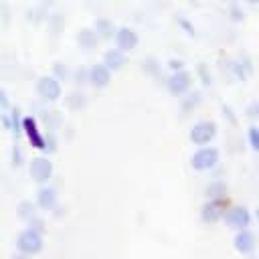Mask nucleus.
<instances>
[{"label": "nucleus", "mask_w": 259, "mask_h": 259, "mask_svg": "<svg viewBox=\"0 0 259 259\" xmlns=\"http://www.w3.org/2000/svg\"><path fill=\"white\" fill-rule=\"evenodd\" d=\"M229 208V198H208L202 206H200V219L206 225H214L225 217V210Z\"/></svg>", "instance_id": "obj_3"}, {"label": "nucleus", "mask_w": 259, "mask_h": 259, "mask_svg": "<svg viewBox=\"0 0 259 259\" xmlns=\"http://www.w3.org/2000/svg\"><path fill=\"white\" fill-rule=\"evenodd\" d=\"M166 87H168V91H170L172 95L182 97V95H186V93L190 91V87H192V75H190L186 69L174 71V73L168 77Z\"/></svg>", "instance_id": "obj_6"}, {"label": "nucleus", "mask_w": 259, "mask_h": 259, "mask_svg": "<svg viewBox=\"0 0 259 259\" xmlns=\"http://www.w3.org/2000/svg\"><path fill=\"white\" fill-rule=\"evenodd\" d=\"M53 174V164L47 158H34L30 162V176L36 182H47Z\"/></svg>", "instance_id": "obj_12"}, {"label": "nucleus", "mask_w": 259, "mask_h": 259, "mask_svg": "<svg viewBox=\"0 0 259 259\" xmlns=\"http://www.w3.org/2000/svg\"><path fill=\"white\" fill-rule=\"evenodd\" d=\"M249 259H257V257H249Z\"/></svg>", "instance_id": "obj_29"}, {"label": "nucleus", "mask_w": 259, "mask_h": 259, "mask_svg": "<svg viewBox=\"0 0 259 259\" xmlns=\"http://www.w3.org/2000/svg\"><path fill=\"white\" fill-rule=\"evenodd\" d=\"M36 93L40 95V99L45 101H57L63 93V87H61V81L53 75H42L36 83Z\"/></svg>", "instance_id": "obj_7"}, {"label": "nucleus", "mask_w": 259, "mask_h": 259, "mask_svg": "<svg viewBox=\"0 0 259 259\" xmlns=\"http://www.w3.org/2000/svg\"><path fill=\"white\" fill-rule=\"evenodd\" d=\"M247 142H249V146H251V150H255V152H259V125H249L247 127Z\"/></svg>", "instance_id": "obj_17"}, {"label": "nucleus", "mask_w": 259, "mask_h": 259, "mask_svg": "<svg viewBox=\"0 0 259 259\" xmlns=\"http://www.w3.org/2000/svg\"><path fill=\"white\" fill-rule=\"evenodd\" d=\"M227 192H229V188H227V184H225L223 180H212V182L204 188L206 198H225Z\"/></svg>", "instance_id": "obj_14"}, {"label": "nucleus", "mask_w": 259, "mask_h": 259, "mask_svg": "<svg viewBox=\"0 0 259 259\" xmlns=\"http://www.w3.org/2000/svg\"><path fill=\"white\" fill-rule=\"evenodd\" d=\"M16 249L22 255H36L42 249V235L36 229H24L16 239Z\"/></svg>", "instance_id": "obj_5"}, {"label": "nucleus", "mask_w": 259, "mask_h": 259, "mask_svg": "<svg viewBox=\"0 0 259 259\" xmlns=\"http://www.w3.org/2000/svg\"><path fill=\"white\" fill-rule=\"evenodd\" d=\"M227 12H229V18H231L233 22H243V20H245V10H243L237 2H231Z\"/></svg>", "instance_id": "obj_18"}, {"label": "nucleus", "mask_w": 259, "mask_h": 259, "mask_svg": "<svg viewBox=\"0 0 259 259\" xmlns=\"http://www.w3.org/2000/svg\"><path fill=\"white\" fill-rule=\"evenodd\" d=\"M239 61H241V65L245 67V71L251 75V73H253V61L249 59V55H241V57H239Z\"/></svg>", "instance_id": "obj_23"}, {"label": "nucleus", "mask_w": 259, "mask_h": 259, "mask_svg": "<svg viewBox=\"0 0 259 259\" xmlns=\"http://www.w3.org/2000/svg\"><path fill=\"white\" fill-rule=\"evenodd\" d=\"M87 81H89L93 87H97V89L107 87L109 81H111V69H109L107 65H103V63L93 65V67L87 71Z\"/></svg>", "instance_id": "obj_9"}, {"label": "nucleus", "mask_w": 259, "mask_h": 259, "mask_svg": "<svg viewBox=\"0 0 259 259\" xmlns=\"http://www.w3.org/2000/svg\"><path fill=\"white\" fill-rule=\"evenodd\" d=\"M219 134V127L212 119H200L190 127V142L194 146H208Z\"/></svg>", "instance_id": "obj_2"}, {"label": "nucleus", "mask_w": 259, "mask_h": 259, "mask_svg": "<svg viewBox=\"0 0 259 259\" xmlns=\"http://www.w3.org/2000/svg\"><path fill=\"white\" fill-rule=\"evenodd\" d=\"M22 130H24L28 142H30L36 150H45V148H47V142H45V138H42V134H40L38 123H36L34 117H30V115L24 117V119H22Z\"/></svg>", "instance_id": "obj_10"}, {"label": "nucleus", "mask_w": 259, "mask_h": 259, "mask_svg": "<svg viewBox=\"0 0 259 259\" xmlns=\"http://www.w3.org/2000/svg\"><path fill=\"white\" fill-rule=\"evenodd\" d=\"M223 221L235 231L247 229L251 225V210L247 206H243V204H229V208L225 210Z\"/></svg>", "instance_id": "obj_4"}, {"label": "nucleus", "mask_w": 259, "mask_h": 259, "mask_svg": "<svg viewBox=\"0 0 259 259\" xmlns=\"http://www.w3.org/2000/svg\"><path fill=\"white\" fill-rule=\"evenodd\" d=\"M223 113H225V117H227L233 125H237V115H235V111H233L229 105H223Z\"/></svg>", "instance_id": "obj_25"}, {"label": "nucleus", "mask_w": 259, "mask_h": 259, "mask_svg": "<svg viewBox=\"0 0 259 259\" xmlns=\"http://www.w3.org/2000/svg\"><path fill=\"white\" fill-rule=\"evenodd\" d=\"M115 28H117V26H113V22H109V20H105V18H101V20L95 22V34H97L99 38H113Z\"/></svg>", "instance_id": "obj_16"}, {"label": "nucleus", "mask_w": 259, "mask_h": 259, "mask_svg": "<svg viewBox=\"0 0 259 259\" xmlns=\"http://www.w3.org/2000/svg\"><path fill=\"white\" fill-rule=\"evenodd\" d=\"M168 67H170L172 73H174V71H180V69H184V61H180V59H170V61H168Z\"/></svg>", "instance_id": "obj_26"}, {"label": "nucleus", "mask_w": 259, "mask_h": 259, "mask_svg": "<svg viewBox=\"0 0 259 259\" xmlns=\"http://www.w3.org/2000/svg\"><path fill=\"white\" fill-rule=\"evenodd\" d=\"M188 97L184 99V111H192L194 107H198V103H200V93L198 91H194V93H186Z\"/></svg>", "instance_id": "obj_20"}, {"label": "nucleus", "mask_w": 259, "mask_h": 259, "mask_svg": "<svg viewBox=\"0 0 259 259\" xmlns=\"http://www.w3.org/2000/svg\"><path fill=\"white\" fill-rule=\"evenodd\" d=\"M55 200H57V194H55V190L49 188V186H42V188L38 190V194H36V202H38L40 208H51V206L55 204Z\"/></svg>", "instance_id": "obj_15"}, {"label": "nucleus", "mask_w": 259, "mask_h": 259, "mask_svg": "<svg viewBox=\"0 0 259 259\" xmlns=\"http://www.w3.org/2000/svg\"><path fill=\"white\" fill-rule=\"evenodd\" d=\"M245 115H247L249 119L257 121V119H259V101H251V103L247 105V109H245Z\"/></svg>", "instance_id": "obj_22"}, {"label": "nucleus", "mask_w": 259, "mask_h": 259, "mask_svg": "<svg viewBox=\"0 0 259 259\" xmlns=\"http://www.w3.org/2000/svg\"><path fill=\"white\" fill-rule=\"evenodd\" d=\"M233 247H235L239 253H243V255H251V253L255 251V247H257L255 235H253L249 229L237 231V235H235V239H233Z\"/></svg>", "instance_id": "obj_11"}, {"label": "nucleus", "mask_w": 259, "mask_h": 259, "mask_svg": "<svg viewBox=\"0 0 259 259\" xmlns=\"http://www.w3.org/2000/svg\"><path fill=\"white\" fill-rule=\"evenodd\" d=\"M103 65H107L111 71H119L125 65V53L119 49H109L103 55Z\"/></svg>", "instance_id": "obj_13"}, {"label": "nucleus", "mask_w": 259, "mask_h": 259, "mask_svg": "<svg viewBox=\"0 0 259 259\" xmlns=\"http://www.w3.org/2000/svg\"><path fill=\"white\" fill-rule=\"evenodd\" d=\"M255 219H257V225H259V206L255 208Z\"/></svg>", "instance_id": "obj_28"}, {"label": "nucleus", "mask_w": 259, "mask_h": 259, "mask_svg": "<svg viewBox=\"0 0 259 259\" xmlns=\"http://www.w3.org/2000/svg\"><path fill=\"white\" fill-rule=\"evenodd\" d=\"M247 4H251V6H259V0H247Z\"/></svg>", "instance_id": "obj_27"}, {"label": "nucleus", "mask_w": 259, "mask_h": 259, "mask_svg": "<svg viewBox=\"0 0 259 259\" xmlns=\"http://www.w3.org/2000/svg\"><path fill=\"white\" fill-rule=\"evenodd\" d=\"M178 24L186 30V34H190V36H194V26H192V22L190 20H184V18H178Z\"/></svg>", "instance_id": "obj_24"}, {"label": "nucleus", "mask_w": 259, "mask_h": 259, "mask_svg": "<svg viewBox=\"0 0 259 259\" xmlns=\"http://www.w3.org/2000/svg\"><path fill=\"white\" fill-rule=\"evenodd\" d=\"M231 71H233V75H235V77H237L241 83H245V81H247V77H249V73L245 71V67L241 65V61H239V59L231 63Z\"/></svg>", "instance_id": "obj_19"}, {"label": "nucleus", "mask_w": 259, "mask_h": 259, "mask_svg": "<svg viewBox=\"0 0 259 259\" xmlns=\"http://www.w3.org/2000/svg\"><path fill=\"white\" fill-rule=\"evenodd\" d=\"M221 160V154L214 146H198V150L190 156V166L196 172H206L212 170Z\"/></svg>", "instance_id": "obj_1"}, {"label": "nucleus", "mask_w": 259, "mask_h": 259, "mask_svg": "<svg viewBox=\"0 0 259 259\" xmlns=\"http://www.w3.org/2000/svg\"><path fill=\"white\" fill-rule=\"evenodd\" d=\"M196 71H198V77H200V81H202V85H206V87H208V85L212 83V77H210V73H208V67L200 63Z\"/></svg>", "instance_id": "obj_21"}, {"label": "nucleus", "mask_w": 259, "mask_h": 259, "mask_svg": "<svg viewBox=\"0 0 259 259\" xmlns=\"http://www.w3.org/2000/svg\"><path fill=\"white\" fill-rule=\"evenodd\" d=\"M113 40H115V49H119L123 53H130L140 45V36L132 26H117Z\"/></svg>", "instance_id": "obj_8"}]
</instances>
